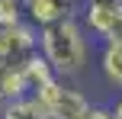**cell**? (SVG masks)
Returning a JSON list of instances; mask_svg holds the SVG:
<instances>
[{
  "label": "cell",
  "instance_id": "obj_1",
  "mask_svg": "<svg viewBox=\"0 0 122 119\" xmlns=\"http://www.w3.org/2000/svg\"><path fill=\"white\" fill-rule=\"evenodd\" d=\"M39 45H42V55L48 58L58 77H71L87 64V39L71 16L58 19L51 26H42Z\"/></svg>",
  "mask_w": 122,
  "mask_h": 119
},
{
  "label": "cell",
  "instance_id": "obj_2",
  "mask_svg": "<svg viewBox=\"0 0 122 119\" xmlns=\"http://www.w3.org/2000/svg\"><path fill=\"white\" fill-rule=\"evenodd\" d=\"M36 100L45 106V113H48L51 119H77L87 106H90V100H87L80 90L67 87L61 77L45 81L42 87L36 90Z\"/></svg>",
  "mask_w": 122,
  "mask_h": 119
},
{
  "label": "cell",
  "instance_id": "obj_3",
  "mask_svg": "<svg viewBox=\"0 0 122 119\" xmlns=\"http://www.w3.org/2000/svg\"><path fill=\"white\" fill-rule=\"evenodd\" d=\"M71 0H26V16H29L32 26H51L58 19L71 16Z\"/></svg>",
  "mask_w": 122,
  "mask_h": 119
},
{
  "label": "cell",
  "instance_id": "obj_4",
  "mask_svg": "<svg viewBox=\"0 0 122 119\" xmlns=\"http://www.w3.org/2000/svg\"><path fill=\"white\" fill-rule=\"evenodd\" d=\"M87 26L97 32L100 39H106L112 32V26L122 19V6L116 3H106V0H87Z\"/></svg>",
  "mask_w": 122,
  "mask_h": 119
},
{
  "label": "cell",
  "instance_id": "obj_5",
  "mask_svg": "<svg viewBox=\"0 0 122 119\" xmlns=\"http://www.w3.org/2000/svg\"><path fill=\"white\" fill-rule=\"evenodd\" d=\"M0 119H51V116L45 113V106L36 100V93H32V97H19V100L3 103Z\"/></svg>",
  "mask_w": 122,
  "mask_h": 119
},
{
  "label": "cell",
  "instance_id": "obj_6",
  "mask_svg": "<svg viewBox=\"0 0 122 119\" xmlns=\"http://www.w3.org/2000/svg\"><path fill=\"white\" fill-rule=\"evenodd\" d=\"M100 68H103L106 81L122 87V42H106L103 55H100Z\"/></svg>",
  "mask_w": 122,
  "mask_h": 119
},
{
  "label": "cell",
  "instance_id": "obj_7",
  "mask_svg": "<svg viewBox=\"0 0 122 119\" xmlns=\"http://www.w3.org/2000/svg\"><path fill=\"white\" fill-rule=\"evenodd\" d=\"M77 119H116L112 116V109H100V106H87L84 113H80Z\"/></svg>",
  "mask_w": 122,
  "mask_h": 119
},
{
  "label": "cell",
  "instance_id": "obj_8",
  "mask_svg": "<svg viewBox=\"0 0 122 119\" xmlns=\"http://www.w3.org/2000/svg\"><path fill=\"white\" fill-rule=\"evenodd\" d=\"M106 42H122V19H119L116 26H112V32L106 36Z\"/></svg>",
  "mask_w": 122,
  "mask_h": 119
},
{
  "label": "cell",
  "instance_id": "obj_9",
  "mask_svg": "<svg viewBox=\"0 0 122 119\" xmlns=\"http://www.w3.org/2000/svg\"><path fill=\"white\" fill-rule=\"evenodd\" d=\"M112 116H116V119H122V100L116 103V106H112Z\"/></svg>",
  "mask_w": 122,
  "mask_h": 119
},
{
  "label": "cell",
  "instance_id": "obj_10",
  "mask_svg": "<svg viewBox=\"0 0 122 119\" xmlns=\"http://www.w3.org/2000/svg\"><path fill=\"white\" fill-rule=\"evenodd\" d=\"M106 3H116V6H122V0H106Z\"/></svg>",
  "mask_w": 122,
  "mask_h": 119
},
{
  "label": "cell",
  "instance_id": "obj_11",
  "mask_svg": "<svg viewBox=\"0 0 122 119\" xmlns=\"http://www.w3.org/2000/svg\"><path fill=\"white\" fill-rule=\"evenodd\" d=\"M0 113H3V100H0Z\"/></svg>",
  "mask_w": 122,
  "mask_h": 119
}]
</instances>
